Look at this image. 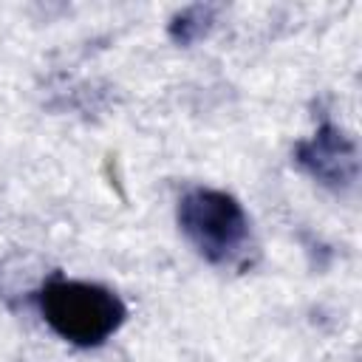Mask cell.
Here are the masks:
<instances>
[{"instance_id": "obj_4", "label": "cell", "mask_w": 362, "mask_h": 362, "mask_svg": "<svg viewBox=\"0 0 362 362\" xmlns=\"http://www.w3.org/2000/svg\"><path fill=\"white\" fill-rule=\"evenodd\" d=\"M215 6L209 3H195V6H187L181 11L173 14L170 25H167V34L175 45H192L198 40H204L215 23Z\"/></svg>"}, {"instance_id": "obj_3", "label": "cell", "mask_w": 362, "mask_h": 362, "mask_svg": "<svg viewBox=\"0 0 362 362\" xmlns=\"http://www.w3.org/2000/svg\"><path fill=\"white\" fill-rule=\"evenodd\" d=\"M294 161L314 181L337 192L351 189L359 178L356 141L334 122H322L311 139L300 141L294 150Z\"/></svg>"}, {"instance_id": "obj_2", "label": "cell", "mask_w": 362, "mask_h": 362, "mask_svg": "<svg viewBox=\"0 0 362 362\" xmlns=\"http://www.w3.org/2000/svg\"><path fill=\"white\" fill-rule=\"evenodd\" d=\"M178 229L212 266L235 263L249 243V218L223 189L192 187L178 198Z\"/></svg>"}, {"instance_id": "obj_1", "label": "cell", "mask_w": 362, "mask_h": 362, "mask_svg": "<svg viewBox=\"0 0 362 362\" xmlns=\"http://www.w3.org/2000/svg\"><path fill=\"white\" fill-rule=\"evenodd\" d=\"M37 305L48 328L71 345L96 348L124 322V303L105 286L51 277L37 288Z\"/></svg>"}]
</instances>
